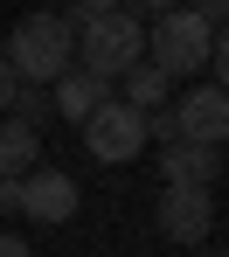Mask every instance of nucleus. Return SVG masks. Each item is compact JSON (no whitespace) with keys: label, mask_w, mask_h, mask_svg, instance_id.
Segmentation results:
<instances>
[{"label":"nucleus","mask_w":229,"mask_h":257,"mask_svg":"<svg viewBox=\"0 0 229 257\" xmlns=\"http://www.w3.org/2000/svg\"><path fill=\"white\" fill-rule=\"evenodd\" d=\"M153 222H160L167 243H208V229H215V195L194 188V181H167V195H160Z\"/></svg>","instance_id":"obj_5"},{"label":"nucleus","mask_w":229,"mask_h":257,"mask_svg":"<svg viewBox=\"0 0 229 257\" xmlns=\"http://www.w3.org/2000/svg\"><path fill=\"white\" fill-rule=\"evenodd\" d=\"M146 49H153V63L167 70V77H194V70H208V49H215V21L201 14V7H167V14H153L146 21Z\"/></svg>","instance_id":"obj_2"},{"label":"nucleus","mask_w":229,"mask_h":257,"mask_svg":"<svg viewBox=\"0 0 229 257\" xmlns=\"http://www.w3.org/2000/svg\"><path fill=\"white\" fill-rule=\"evenodd\" d=\"M7 63H14L21 84H56V77L77 63V28H70L63 14H28V21H14V35H7Z\"/></svg>","instance_id":"obj_1"},{"label":"nucleus","mask_w":229,"mask_h":257,"mask_svg":"<svg viewBox=\"0 0 229 257\" xmlns=\"http://www.w3.org/2000/svg\"><path fill=\"white\" fill-rule=\"evenodd\" d=\"M139 14H167V7H181V0H132Z\"/></svg>","instance_id":"obj_18"},{"label":"nucleus","mask_w":229,"mask_h":257,"mask_svg":"<svg viewBox=\"0 0 229 257\" xmlns=\"http://www.w3.org/2000/svg\"><path fill=\"white\" fill-rule=\"evenodd\" d=\"M194 7H201V14H208L215 28H222V21H229V0H194Z\"/></svg>","instance_id":"obj_17"},{"label":"nucleus","mask_w":229,"mask_h":257,"mask_svg":"<svg viewBox=\"0 0 229 257\" xmlns=\"http://www.w3.org/2000/svg\"><path fill=\"white\" fill-rule=\"evenodd\" d=\"M84 153L91 160H104V167H125V160H139L146 153V111L139 104H125V97H104L91 118H84Z\"/></svg>","instance_id":"obj_4"},{"label":"nucleus","mask_w":229,"mask_h":257,"mask_svg":"<svg viewBox=\"0 0 229 257\" xmlns=\"http://www.w3.org/2000/svg\"><path fill=\"white\" fill-rule=\"evenodd\" d=\"M7 111H14V118H28V125H42L49 111H56V97H42V84H21V90H14V104H7Z\"/></svg>","instance_id":"obj_12"},{"label":"nucleus","mask_w":229,"mask_h":257,"mask_svg":"<svg viewBox=\"0 0 229 257\" xmlns=\"http://www.w3.org/2000/svg\"><path fill=\"white\" fill-rule=\"evenodd\" d=\"M77 56H84V70H97V77H118L125 63L146 56V14H139V7L84 14V21H77Z\"/></svg>","instance_id":"obj_3"},{"label":"nucleus","mask_w":229,"mask_h":257,"mask_svg":"<svg viewBox=\"0 0 229 257\" xmlns=\"http://www.w3.org/2000/svg\"><path fill=\"white\" fill-rule=\"evenodd\" d=\"M0 257H28V243L21 236H0Z\"/></svg>","instance_id":"obj_19"},{"label":"nucleus","mask_w":229,"mask_h":257,"mask_svg":"<svg viewBox=\"0 0 229 257\" xmlns=\"http://www.w3.org/2000/svg\"><path fill=\"white\" fill-rule=\"evenodd\" d=\"M42 160V125H28V118H0V174H28Z\"/></svg>","instance_id":"obj_10"},{"label":"nucleus","mask_w":229,"mask_h":257,"mask_svg":"<svg viewBox=\"0 0 229 257\" xmlns=\"http://www.w3.org/2000/svg\"><path fill=\"white\" fill-rule=\"evenodd\" d=\"M201 257H229V250H201Z\"/></svg>","instance_id":"obj_20"},{"label":"nucleus","mask_w":229,"mask_h":257,"mask_svg":"<svg viewBox=\"0 0 229 257\" xmlns=\"http://www.w3.org/2000/svg\"><path fill=\"white\" fill-rule=\"evenodd\" d=\"M77 202H84V195H77V181L63 167H42V160H35V167L21 174V215H28V222H70Z\"/></svg>","instance_id":"obj_6"},{"label":"nucleus","mask_w":229,"mask_h":257,"mask_svg":"<svg viewBox=\"0 0 229 257\" xmlns=\"http://www.w3.org/2000/svg\"><path fill=\"white\" fill-rule=\"evenodd\" d=\"M160 174L167 181H194V188H215L222 146H208V139H160Z\"/></svg>","instance_id":"obj_8"},{"label":"nucleus","mask_w":229,"mask_h":257,"mask_svg":"<svg viewBox=\"0 0 229 257\" xmlns=\"http://www.w3.org/2000/svg\"><path fill=\"white\" fill-rule=\"evenodd\" d=\"M104 97H111V77H97V70H84V63H70V70L56 77V111H63L70 125H84Z\"/></svg>","instance_id":"obj_9"},{"label":"nucleus","mask_w":229,"mask_h":257,"mask_svg":"<svg viewBox=\"0 0 229 257\" xmlns=\"http://www.w3.org/2000/svg\"><path fill=\"white\" fill-rule=\"evenodd\" d=\"M104 7H125V0H70V14H63V21H70V28H77V21H84V14H104Z\"/></svg>","instance_id":"obj_15"},{"label":"nucleus","mask_w":229,"mask_h":257,"mask_svg":"<svg viewBox=\"0 0 229 257\" xmlns=\"http://www.w3.org/2000/svg\"><path fill=\"white\" fill-rule=\"evenodd\" d=\"M174 125H181V139L222 146V139H229V90L222 84H194L181 104H174Z\"/></svg>","instance_id":"obj_7"},{"label":"nucleus","mask_w":229,"mask_h":257,"mask_svg":"<svg viewBox=\"0 0 229 257\" xmlns=\"http://www.w3.org/2000/svg\"><path fill=\"white\" fill-rule=\"evenodd\" d=\"M208 63H215V84L229 90V21L215 28V49H208Z\"/></svg>","instance_id":"obj_13"},{"label":"nucleus","mask_w":229,"mask_h":257,"mask_svg":"<svg viewBox=\"0 0 229 257\" xmlns=\"http://www.w3.org/2000/svg\"><path fill=\"white\" fill-rule=\"evenodd\" d=\"M0 209H21V174H0Z\"/></svg>","instance_id":"obj_16"},{"label":"nucleus","mask_w":229,"mask_h":257,"mask_svg":"<svg viewBox=\"0 0 229 257\" xmlns=\"http://www.w3.org/2000/svg\"><path fill=\"white\" fill-rule=\"evenodd\" d=\"M118 77H125V104H139V111H160V104H167V84H174V77H167V70H160L153 56L125 63Z\"/></svg>","instance_id":"obj_11"},{"label":"nucleus","mask_w":229,"mask_h":257,"mask_svg":"<svg viewBox=\"0 0 229 257\" xmlns=\"http://www.w3.org/2000/svg\"><path fill=\"white\" fill-rule=\"evenodd\" d=\"M14 90H21V77H14V63H7V42H0V111L14 104Z\"/></svg>","instance_id":"obj_14"}]
</instances>
